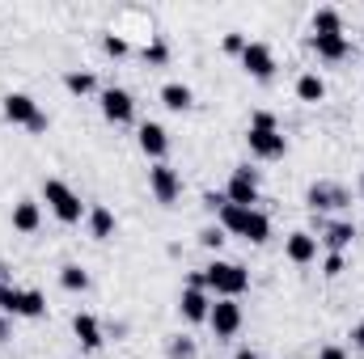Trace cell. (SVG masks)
<instances>
[{
    "label": "cell",
    "mask_w": 364,
    "mask_h": 359,
    "mask_svg": "<svg viewBox=\"0 0 364 359\" xmlns=\"http://www.w3.org/2000/svg\"><path fill=\"white\" fill-rule=\"evenodd\" d=\"M216 224H220L225 233H233V237H246L250 245H263V241L272 237V220H267V211H259V207L225 203V207L216 211Z\"/></svg>",
    "instance_id": "obj_1"
},
{
    "label": "cell",
    "mask_w": 364,
    "mask_h": 359,
    "mask_svg": "<svg viewBox=\"0 0 364 359\" xmlns=\"http://www.w3.org/2000/svg\"><path fill=\"white\" fill-rule=\"evenodd\" d=\"M199 275H203V287H208L212 300H237V296L250 287V270L242 267V263H225V258H216V263H208Z\"/></svg>",
    "instance_id": "obj_2"
},
{
    "label": "cell",
    "mask_w": 364,
    "mask_h": 359,
    "mask_svg": "<svg viewBox=\"0 0 364 359\" xmlns=\"http://www.w3.org/2000/svg\"><path fill=\"white\" fill-rule=\"evenodd\" d=\"M43 203L51 207V216L60 220V224H81L85 220V203H81V194L68 186V182H60V178H47L43 182Z\"/></svg>",
    "instance_id": "obj_3"
},
{
    "label": "cell",
    "mask_w": 364,
    "mask_h": 359,
    "mask_svg": "<svg viewBox=\"0 0 364 359\" xmlns=\"http://www.w3.org/2000/svg\"><path fill=\"white\" fill-rule=\"evenodd\" d=\"M97 106H102V118L114 123V127L136 123V97L123 89V85H106V89L97 93Z\"/></svg>",
    "instance_id": "obj_4"
},
{
    "label": "cell",
    "mask_w": 364,
    "mask_h": 359,
    "mask_svg": "<svg viewBox=\"0 0 364 359\" xmlns=\"http://www.w3.org/2000/svg\"><path fill=\"white\" fill-rule=\"evenodd\" d=\"M225 199L237 203V207H255L259 203V170L246 161V165H233L229 186H225Z\"/></svg>",
    "instance_id": "obj_5"
},
{
    "label": "cell",
    "mask_w": 364,
    "mask_h": 359,
    "mask_svg": "<svg viewBox=\"0 0 364 359\" xmlns=\"http://www.w3.org/2000/svg\"><path fill=\"white\" fill-rule=\"evenodd\" d=\"M242 321H246V313H242V304H237V300H212L208 326H212V334H216L220 343H225V338H237Z\"/></svg>",
    "instance_id": "obj_6"
},
{
    "label": "cell",
    "mask_w": 364,
    "mask_h": 359,
    "mask_svg": "<svg viewBox=\"0 0 364 359\" xmlns=\"http://www.w3.org/2000/svg\"><path fill=\"white\" fill-rule=\"evenodd\" d=\"M242 68H246V77L250 81H272L275 77V51L267 47V43H259V38H250L246 43V51H242Z\"/></svg>",
    "instance_id": "obj_7"
},
{
    "label": "cell",
    "mask_w": 364,
    "mask_h": 359,
    "mask_svg": "<svg viewBox=\"0 0 364 359\" xmlns=\"http://www.w3.org/2000/svg\"><path fill=\"white\" fill-rule=\"evenodd\" d=\"M178 313H182V321H191V326H208V313H212V296H208V287L186 283L182 296H178Z\"/></svg>",
    "instance_id": "obj_8"
},
{
    "label": "cell",
    "mask_w": 364,
    "mask_h": 359,
    "mask_svg": "<svg viewBox=\"0 0 364 359\" xmlns=\"http://www.w3.org/2000/svg\"><path fill=\"white\" fill-rule=\"evenodd\" d=\"M149 190H153V199L157 203H178V194H182V178H178V170L174 165H166V161H157L153 170H149Z\"/></svg>",
    "instance_id": "obj_9"
},
{
    "label": "cell",
    "mask_w": 364,
    "mask_h": 359,
    "mask_svg": "<svg viewBox=\"0 0 364 359\" xmlns=\"http://www.w3.org/2000/svg\"><path fill=\"white\" fill-rule=\"evenodd\" d=\"M136 144H140V153L157 165V161H166V153H170V131L161 127V123H140V131H136Z\"/></svg>",
    "instance_id": "obj_10"
},
{
    "label": "cell",
    "mask_w": 364,
    "mask_h": 359,
    "mask_svg": "<svg viewBox=\"0 0 364 359\" xmlns=\"http://www.w3.org/2000/svg\"><path fill=\"white\" fill-rule=\"evenodd\" d=\"M348 203H352V194L343 186H335V182H314L305 190V207L309 211H331V207H348Z\"/></svg>",
    "instance_id": "obj_11"
},
{
    "label": "cell",
    "mask_w": 364,
    "mask_h": 359,
    "mask_svg": "<svg viewBox=\"0 0 364 359\" xmlns=\"http://www.w3.org/2000/svg\"><path fill=\"white\" fill-rule=\"evenodd\" d=\"M284 258H288L292 267H309V263H318V237L305 233V228L288 233V237H284Z\"/></svg>",
    "instance_id": "obj_12"
},
{
    "label": "cell",
    "mask_w": 364,
    "mask_h": 359,
    "mask_svg": "<svg viewBox=\"0 0 364 359\" xmlns=\"http://www.w3.org/2000/svg\"><path fill=\"white\" fill-rule=\"evenodd\" d=\"M246 144H250V157H259V161H279L284 153H288V136H279V131H246Z\"/></svg>",
    "instance_id": "obj_13"
},
{
    "label": "cell",
    "mask_w": 364,
    "mask_h": 359,
    "mask_svg": "<svg viewBox=\"0 0 364 359\" xmlns=\"http://www.w3.org/2000/svg\"><path fill=\"white\" fill-rule=\"evenodd\" d=\"M0 110H4V118H9L13 127H30V123L43 114V110H38V101H34L30 93H4Z\"/></svg>",
    "instance_id": "obj_14"
},
{
    "label": "cell",
    "mask_w": 364,
    "mask_h": 359,
    "mask_svg": "<svg viewBox=\"0 0 364 359\" xmlns=\"http://www.w3.org/2000/svg\"><path fill=\"white\" fill-rule=\"evenodd\" d=\"M309 51H314L318 60H326V64H339V60L352 55V38H348V34H326V38L309 34Z\"/></svg>",
    "instance_id": "obj_15"
},
{
    "label": "cell",
    "mask_w": 364,
    "mask_h": 359,
    "mask_svg": "<svg viewBox=\"0 0 364 359\" xmlns=\"http://www.w3.org/2000/svg\"><path fill=\"white\" fill-rule=\"evenodd\" d=\"M352 241H356V224H352V220H335V224H326L322 237H318V245H326V254H348Z\"/></svg>",
    "instance_id": "obj_16"
},
{
    "label": "cell",
    "mask_w": 364,
    "mask_h": 359,
    "mask_svg": "<svg viewBox=\"0 0 364 359\" xmlns=\"http://www.w3.org/2000/svg\"><path fill=\"white\" fill-rule=\"evenodd\" d=\"M38 228H43V207H38L34 199H17V203H13V233L30 237V233H38Z\"/></svg>",
    "instance_id": "obj_17"
},
{
    "label": "cell",
    "mask_w": 364,
    "mask_h": 359,
    "mask_svg": "<svg viewBox=\"0 0 364 359\" xmlns=\"http://www.w3.org/2000/svg\"><path fill=\"white\" fill-rule=\"evenodd\" d=\"M73 334H77V343H81L85 351H97V347L106 343V334H102V321H97L93 313H77V317H73Z\"/></svg>",
    "instance_id": "obj_18"
},
{
    "label": "cell",
    "mask_w": 364,
    "mask_h": 359,
    "mask_svg": "<svg viewBox=\"0 0 364 359\" xmlns=\"http://www.w3.org/2000/svg\"><path fill=\"white\" fill-rule=\"evenodd\" d=\"M85 228H90L93 241H110L114 237V211L106 203H93L90 211H85Z\"/></svg>",
    "instance_id": "obj_19"
},
{
    "label": "cell",
    "mask_w": 364,
    "mask_h": 359,
    "mask_svg": "<svg viewBox=\"0 0 364 359\" xmlns=\"http://www.w3.org/2000/svg\"><path fill=\"white\" fill-rule=\"evenodd\" d=\"M161 106L174 110V114H186V110L195 106V89L182 85V81H166V85H161Z\"/></svg>",
    "instance_id": "obj_20"
},
{
    "label": "cell",
    "mask_w": 364,
    "mask_h": 359,
    "mask_svg": "<svg viewBox=\"0 0 364 359\" xmlns=\"http://www.w3.org/2000/svg\"><path fill=\"white\" fill-rule=\"evenodd\" d=\"M309 30H314L318 38H326V34H343V13H339V9H331V4H322V9H314Z\"/></svg>",
    "instance_id": "obj_21"
},
{
    "label": "cell",
    "mask_w": 364,
    "mask_h": 359,
    "mask_svg": "<svg viewBox=\"0 0 364 359\" xmlns=\"http://www.w3.org/2000/svg\"><path fill=\"white\" fill-rule=\"evenodd\" d=\"M296 97H301L305 106L326 101V81H322L318 72H301V77H296Z\"/></svg>",
    "instance_id": "obj_22"
},
{
    "label": "cell",
    "mask_w": 364,
    "mask_h": 359,
    "mask_svg": "<svg viewBox=\"0 0 364 359\" xmlns=\"http://www.w3.org/2000/svg\"><path fill=\"white\" fill-rule=\"evenodd\" d=\"M60 287L64 292H90V270L81 263H64L60 267Z\"/></svg>",
    "instance_id": "obj_23"
},
{
    "label": "cell",
    "mask_w": 364,
    "mask_h": 359,
    "mask_svg": "<svg viewBox=\"0 0 364 359\" xmlns=\"http://www.w3.org/2000/svg\"><path fill=\"white\" fill-rule=\"evenodd\" d=\"M17 317H26V321L47 317V296H43L38 287H26V292H21V313H17Z\"/></svg>",
    "instance_id": "obj_24"
},
{
    "label": "cell",
    "mask_w": 364,
    "mask_h": 359,
    "mask_svg": "<svg viewBox=\"0 0 364 359\" xmlns=\"http://www.w3.org/2000/svg\"><path fill=\"white\" fill-rule=\"evenodd\" d=\"M64 89L73 93V97H90V93H97V77L93 72H64Z\"/></svg>",
    "instance_id": "obj_25"
},
{
    "label": "cell",
    "mask_w": 364,
    "mask_h": 359,
    "mask_svg": "<svg viewBox=\"0 0 364 359\" xmlns=\"http://www.w3.org/2000/svg\"><path fill=\"white\" fill-rule=\"evenodd\" d=\"M140 60H144L149 68H166V64H170V47H166V38H153V43H144Z\"/></svg>",
    "instance_id": "obj_26"
},
{
    "label": "cell",
    "mask_w": 364,
    "mask_h": 359,
    "mask_svg": "<svg viewBox=\"0 0 364 359\" xmlns=\"http://www.w3.org/2000/svg\"><path fill=\"white\" fill-rule=\"evenodd\" d=\"M21 292H26V287H13V283L0 279V313H4V317H17V313H21Z\"/></svg>",
    "instance_id": "obj_27"
},
{
    "label": "cell",
    "mask_w": 364,
    "mask_h": 359,
    "mask_svg": "<svg viewBox=\"0 0 364 359\" xmlns=\"http://www.w3.org/2000/svg\"><path fill=\"white\" fill-rule=\"evenodd\" d=\"M166 355H170V359H199V347H195V338L174 334V338H170V347H166Z\"/></svg>",
    "instance_id": "obj_28"
},
{
    "label": "cell",
    "mask_w": 364,
    "mask_h": 359,
    "mask_svg": "<svg viewBox=\"0 0 364 359\" xmlns=\"http://www.w3.org/2000/svg\"><path fill=\"white\" fill-rule=\"evenodd\" d=\"M102 51H106L110 60H123L132 47H127V38H123V34H102Z\"/></svg>",
    "instance_id": "obj_29"
},
{
    "label": "cell",
    "mask_w": 364,
    "mask_h": 359,
    "mask_svg": "<svg viewBox=\"0 0 364 359\" xmlns=\"http://www.w3.org/2000/svg\"><path fill=\"white\" fill-rule=\"evenodd\" d=\"M225 237H229V233H225L220 224H208V228L199 233V245H203V250H220V245H225Z\"/></svg>",
    "instance_id": "obj_30"
},
{
    "label": "cell",
    "mask_w": 364,
    "mask_h": 359,
    "mask_svg": "<svg viewBox=\"0 0 364 359\" xmlns=\"http://www.w3.org/2000/svg\"><path fill=\"white\" fill-rule=\"evenodd\" d=\"M246 43H250V38H246V34H237V30H229V34L220 38V47H225V55H237V60H242V51H246Z\"/></svg>",
    "instance_id": "obj_31"
},
{
    "label": "cell",
    "mask_w": 364,
    "mask_h": 359,
    "mask_svg": "<svg viewBox=\"0 0 364 359\" xmlns=\"http://www.w3.org/2000/svg\"><path fill=\"white\" fill-rule=\"evenodd\" d=\"M343 270H348V254H326V258H322V275H326V279H339Z\"/></svg>",
    "instance_id": "obj_32"
},
{
    "label": "cell",
    "mask_w": 364,
    "mask_h": 359,
    "mask_svg": "<svg viewBox=\"0 0 364 359\" xmlns=\"http://www.w3.org/2000/svg\"><path fill=\"white\" fill-rule=\"evenodd\" d=\"M250 127H255V131H279V118H275L272 110H255V114H250Z\"/></svg>",
    "instance_id": "obj_33"
},
{
    "label": "cell",
    "mask_w": 364,
    "mask_h": 359,
    "mask_svg": "<svg viewBox=\"0 0 364 359\" xmlns=\"http://www.w3.org/2000/svg\"><path fill=\"white\" fill-rule=\"evenodd\" d=\"M225 203H229V199H225V194H216V190H208V194H203V207H208L212 216H216V211H220Z\"/></svg>",
    "instance_id": "obj_34"
},
{
    "label": "cell",
    "mask_w": 364,
    "mask_h": 359,
    "mask_svg": "<svg viewBox=\"0 0 364 359\" xmlns=\"http://www.w3.org/2000/svg\"><path fill=\"white\" fill-rule=\"evenodd\" d=\"M318 359H348V351H343V347H335V343H331V347H322V351H318Z\"/></svg>",
    "instance_id": "obj_35"
},
{
    "label": "cell",
    "mask_w": 364,
    "mask_h": 359,
    "mask_svg": "<svg viewBox=\"0 0 364 359\" xmlns=\"http://www.w3.org/2000/svg\"><path fill=\"white\" fill-rule=\"evenodd\" d=\"M9 338H13V321H9V317H4V313H0V347H4V343H9Z\"/></svg>",
    "instance_id": "obj_36"
},
{
    "label": "cell",
    "mask_w": 364,
    "mask_h": 359,
    "mask_svg": "<svg viewBox=\"0 0 364 359\" xmlns=\"http://www.w3.org/2000/svg\"><path fill=\"white\" fill-rule=\"evenodd\" d=\"M47 123H51V118H47V114H38V118H34V123H30L26 131H34V136H43V131H47Z\"/></svg>",
    "instance_id": "obj_37"
},
{
    "label": "cell",
    "mask_w": 364,
    "mask_h": 359,
    "mask_svg": "<svg viewBox=\"0 0 364 359\" xmlns=\"http://www.w3.org/2000/svg\"><path fill=\"white\" fill-rule=\"evenodd\" d=\"M352 343H356V347H360V351H364V317H360V321H356V330H352Z\"/></svg>",
    "instance_id": "obj_38"
},
{
    "label": "cell",
    "mask_w": 364,
    "mask_h": 359,
    "mask_svg": "<svg viewBox=\"0 0 364 359\" xmlns=\"http://www.w3.org/2000/svg\"><path fill=\"white\" fill-rule=\"evenodd\" d=\"M233 359H259V351H250V347H242V351H237Z\"/></svg>",
    "instance_id": "obj_39"
},
{
    "label": "cell",
    "mask_w": 364,
    "mask_h": 359,
    "mask_svg": "<svg viewBox=\"0 0 364 359\" xmlns=\"http://www.w3.org/2000/svg\"><path fill=\"white\" fill-rule=\"evenodd\" d=\"M360 194H364V174H360Z\"/></svg>",
    "instance_id": "obj_40"
}]
</instances>
